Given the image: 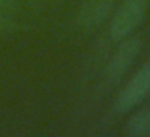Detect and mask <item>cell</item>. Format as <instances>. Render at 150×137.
I'll use <instances>...</instances> for the list:
<instances>
[{
    "label": "cell",
    "mask_w": 150,
    "mask_h": 137,
    "mask_svg": "<svg viewBox=\"0 0 150 137\" xmlns=\"http://www.w3.org/2000/svg\"><path fill=\"white\" fill-rule=\"evenodd\" d=\"M150 92V63L144 65L136 74L131 78L127 85L120 92L115 102L116 113H127L140 103Z\"/></svg>",
    "instance_id": "cell-2"
},
{
    "label": "cell",
    "mask_w": 150,
    "mask_h": 137,
    "mask_svg": "<svg viewBox=\"0 0 150 137\" xmlns=\"http://www.w3.org/2000/svg\"><path fill=\"white\" fill-rule=\"evenodd\" d=\"M147 0H124L110 23V37L123 40L142 24L147 13Z\"/></svg>",
    "instance_id": "cell-1"
},
{
    "label": "cell",
    "mask_w": 150,
    "mask_h": 137,
    "mask_svg": "<svg viewBox=\"0 0 150 137\" xmlns=\"http://www.w3.org/2000/svg\"><path fill=\"white\" fill-rule=\"evenodd\" d=\"M115 0H84L78 11L76 21L81 28H97L108 18Z\"/></svg>",
    "instance_id": "cell-4"
},
{
    "label": "cell",
    "mask_w": 150,
    "mask_h": 137,
    "mask_svg": "<svg viewBox=\"0 0 150 137\" xmlns=\"http://www.w3.org/2000/svg\"><path fill=\"white\" fill-rule=\"evenodd\" d=\"M140 49H142V42L139 37H126L121 40L120 47L113 53L107 69H105L107 82H116L131 68V65L139 55Z\"/></svg>",
    "instance_id": "cell-3"
},
{
    "label": "cell",
    "mask_w": 150,
    "mask_h": 137,
    "mask_svg": "<svg viewBox=\"0 0 150 137\" xmlns=\"http://www.w3.org/2000/svg\"><path fill=\"white\" fill-rule=\"evenodd\" d=\"M124 132L129 137H149L150 136V107L140 108L132 113L126 121Z\"/></svg>",
    "instance_id": "cell-5"
}]
</instances>
